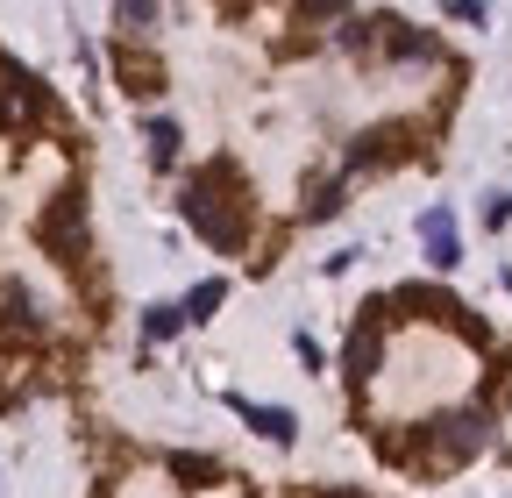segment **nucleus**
<instances>
[{
    "instance_id": "1",
    "label": "nucleus",
    "mask_w": 512,
    "mask_h": 498,
    "mask_svg": "<svg viewBox=\"0 0 512 498\" xmlns=\"http://www.w3.org/2000/svg\"><path fill=\"white\" fill-rule=\"evenodd\" d=\"M185 221L200 228L214 249H242L249 242V200H235V164H207V171H192L185 185Z\"/></svg>"
},
{
    "instance_id": "2",
    "label": "nucleus",
    "mask_w": 512,
    "mask_h": 498,
    "mask_svg": "<svg viewBox=\"0 0 512 498\" xmlns=\"http://www.w3.org/2000/svg\"><path fill=\"white\" fill-rule=\"evenodd\" d=\"M484 442H491V420L470 406V413H448V420H434V434H427V456H434V463H470Z\"/></svg>"
},
{
    "instance_id": "3",
    "label": "nucleus",
    "mask_w": 512,
    "mask_h": 498,
    "mask_svg": "<svg viewBox=\"0 0 512 498\" xmlns=\"http://www.w3.org/2000/svg\"><path fill=\"white\" fill-rule=\"evenodd\" d=\"M36 235H43V249H50L57 264H79L86 257V200L79 193H57V207L43 214Z\"/></svg>"
},
{
    "instance_id": "4",
    "label": "nucleus",
    "mask_w": 512,
    "mask_h": 498,
    "mask_svg": "<svg viewBox=\"0 0 512 498\" xmlns=\"http://www.w3.org/2000/svg\"><path fill=\"white\" fill-rule=\"evenodd\" d=\"M420 235H427V257H434V271H456V264H463L456 214H448V207H427V214H420Z\"/></svg>"
},
{
    "instance_id": "5",
    "label": "nucleus",
    "mask_w": 512,
    "mask_h": 498,
    "mask_svg": "<svg viewBox=\"0 0 512 498\" xmlns=\"http://www.w3.org/2000/svg\"><path fill=\"white\" fill-rule=\"evenodd\" d=\"M235 413H242L256 434H264V442H292V434H299V420H292L285 406H249V399H235Z\"/></svg>"
},
{
    "instance_id": "6",
    "label": "nucleus",
    "mask_w": 512,
    "mask_h": 498,
    "mask_svg": "<svg viewBox=\"0 0 512 498\" xmlns=\"http://www.w3.org/2000/svg\"><path fill=\"white\" fill-rule=\"evenodd\" d=\"M0 328H8V335H36V306H29V292H22V285L0 292Z\"/></svg>"
},
{
    "instance_id": "7",
    "label": "nucleus",
    "mask_w": 512,
    "mask_h": 498,
    "mask_svg": "<svg viewBox=\"0 0 512 498\" xmlns=\"http://www.w3.org/2000/svg\"><path fill=\"white\" fill-rule=\"evenodd\" d=\"M114 65H121V86H128V93H157V79H164L157 57H136V50H121Z\"/></svg>"
},
{
    "instance_id": "8",
    "label": "nucleus",
    "mask_w": 512,
    "mask_h": 498,
    "mask_svg": "<svg viewBox=\"0 0 512 498\" xmlns=\"http://www.w3.org/2000/svg\"><path fill=\"white\" fill-rule=\"evenodd\" d=\"M221 299H228V285H221V278H207V285H192V292H185V306H178V314H185V321H207Z\"/></svg>"
},
{
    "instance_id": "9",
    "label": "nucleus",
    "mask_w": 512,
    "mask_h": 498,
    "mask_svg": "<svg viewBox=\"0 0 512 498\" xmlns=\"http://www.w3.org/2000/svg\"><path fill=\"white\" fill-rule=\"evenodd\" d=\"M377 356H384L377 328H356V342H349V370H356V378H370V370H377Z\"/></svg>"
},
{
    "instance_id": "10",
    "label": "nucleus",
    "mask_w": 512,
    "mask_h": 498,
    "mask_svg": "<svg viewBox=\"0 0 512 498\" xmlns=\"http://www.w3.org/2000/svg\"><path fill=\"white\" fill-rule=\"evenodd\" d=\"M178 328H185V314H178V306H150V314H143V335H150V342H171Z\"/></svg>"
},
{
    "instance_id": "11",
    "label": "nucleus",
    "mask_w": 512,
    "mask_h": 498,
    "mask_svg": "<svg viewBox=\"0 0 512 498\" xmlns=\"http://www.w3.org/2000/svg\"><path fill=\"white\" fill-rule=\"evenodd\" d=\"M171 470H178V477H192V484H214V477H221V463H214V456H171Z\"/></svg>"
},
{
    "instance_id": "12",
    "label": "nucleus",
    "mask_w": 512,
    "mask_h": 498,
    "mask_svg": "<svg viewBox=\"0 0 512 498\" xmlns=\"http://www.w3.org/2000/svg\"><path fill=\"white\" fill-rule=\"evenodd\" d=\"M384 29H392V57H427V50H434L427 36H413V29H399V22H384Z\"/></svg>"
},
{
    "instance_id": "13",
    "label": "nucleus",
    "mask_w": 512,
    "mask_h": 498,
    "mask_svg": "<svg viewBox=\"0 0 512 498\" xmlns=\"http://www.w3.org/2000/svg\"><path fill=\"white\" fill-rule=\"evenodd\" d=\"M150 157H157V164L178 157V129H171V121H157V129H150Z\"/></svg>"
},
{
    "instance_id": "14",
    "label": "nucleus",
    "mask_w": 512,
    "mask_h": 498,
    "mask_svg": "<svg viewBox=\"0 0 512 498\" xmlns=\"http://www.w3.org/2000/svg\"><path fill=\"white\" fill-rule=\"evenodd\" d=\"M342 43H349V50H370L377 36H370V22H356V15H349V22H342Z\"/></svg>"
},
{
    "instance_id": "15",
    "label": "nucleus",
    "mask_w": 512,
    "mask_h": 498,
    "mask_svg": "<svg viewBox=\"0 0 512 498\" xmlns=\"http://www.w3.org/2000/svg\"><path fill=\"white\" fill-rule=\"evenodd\" d=\"M150 15H157V8H136V0H128V8H114V22H121V29H143Z\"/></svg>"
},
{
    "instance_id": "16",
    "label": "nucleus",
    "mask_w": 512,
    "mask_h": 498,
    "mask_svg": "<svg viewBox=\"0 0 512 498\" xmlns=\"http://www.w3.org/2000/svg\"><path fill=\"white\" fill-rule=\"evenodd\" d=\"M292 349H299V363H306V370H320V342H313V335H292Z\"/></svg>"
},
{
    "instance_id": "17",
    "label": "nucleus",
    "mask_w": 512,
    "mask_h": 498,
    "mask_svg": "<svg viewBox=\"0 0 512 498\" xmlns=\"http://www.w3.org/2000/svg\"><path fill=\"white\" fill-rule=\"evenodd\" d=\"M512 221V193H498V207H491V228H505Z\"/></svg>"
},
{
    "instance_id": "18",
    "label": "nucleus",
    "mask_w": 512,
    "mask_h": 498,
    "mask_svg": "<svg viewBox=\"0 0 512 498\" xmlns=\"http://www.w3.org/2000/svg\"><path fill=\"white\" fill-rule=\"evenodd\" d=\"M320 498H356V491H320Z\"/></svg>"
}]
</instances>
